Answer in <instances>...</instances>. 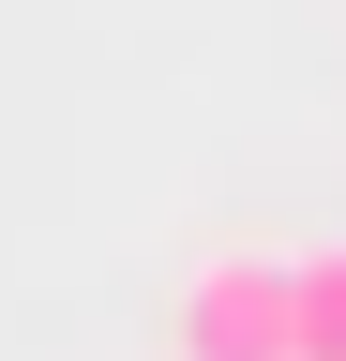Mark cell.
Returning a JSON list of instances; mask_svg holds the SVG:
<instances>
[{"instance_id":"cell-1","label":"cell","mask_w":346,"mask_h":361,"mask_svg":"<svg viewBox=\"0 0 346 361\" xmlns=\"http://www.w3.org/2000/svg\"><path fill=\"white\" fill-rule=\"evenodd\" d=\"M166 361H301V256H196L166 301Z\"/></svg>"},{"instance_id":"cell-2","label":"cell","mask_w":346,"mask_h":361,"mask_svg":"<svg viewBox=\"0 0 346 361\" xmlns=\"http://www.w3.org/2000/svg\"><path fill=\"white\" fill-rule=\"evenodd\" d=\"M301 361H346V241L301 256Z\"/></svg>"}]
</instances>
